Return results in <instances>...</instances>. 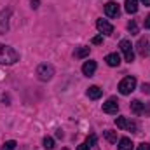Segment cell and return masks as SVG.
<instances>
[{"instance_id": "1", "label": "cell", "mask_w": 150, "mask_h": 150, "mask_svg": "<svg viewBox=\"0 0 150 150\" xmlns=\"http://www.w3.org/2000/svg\"><path fill=\"white\" fill-rule=\"evenodd\" d=\"M16 61H19V54L16 52V49L0 44V65H14Z\"/></svg>"}, {"instance_id": "2", "label": "cell", "mask_w": 150, "mask_h": 150, "mask_svg": "<svg viewBox=\"0 0 150 150\" xmlns=\"http://www.w3.org/2000/svg\"><path fill=\"white\" fill-rule=\"evenodd\" d=\"M136 89V79L134 77H126V79H122L120 80V84H119V93L120 94H131L133 91Z\"/></svg>"}, {"instance_id": "3", "label": "cell", "mask_w": 150, "mask_h": 150, "mask_svg": "<svg viewBox=\"0 0 150 150\" xmlns=\"http://www.w3.org/2000/svg\"><path fill=\"white\" fill-rule=\"evenodd\" d=\"M52 75H54V67H52V65H49V63H42V65H38L37 77L42 80V82L51 80V79H52Z\"/></svg>"}, {"instance_id": "4", "label": "cell", "mask_w": 150, "mask_h": 150, "mask_svg": "<svg viewBox=\"0 0 150 150\" xmlns=\"http://www.w3.org/2000/svg\"><path fill=\"white\" fill-rule=\"evenodd\" d=\"M119 47H120V51L124 52V58H126V61H127V63H133V61H134V51H133L131 40H127V38H122V40H120V44H119Z\"/></svg>"}, {"instance_id": "5", "label": "cell", "mask_w": 150, "mask_h": 150, "mask_svg": "<svg viewBox=\"0 0 150 150\" xmlns=\"http://www.w3.org/2000/svg\"><path fill=\"white\" fill-rule=\"evenodd\" d=\"M115 126H117L119 129H124V131L138 133L136 122H133V120H129V119H126V117H117V119H115Z\"/></svg>"}, {"instance_id": "6", "label": "cell", "mask_w": 150, "mask_h": 150, "mask_svg": "<svg viewBox=\"0 0 150 150\" xmlns=\"http://www.w3.org/2000/svg\"><path fill=\"white\" fill-rule=\"evenodd\" d=\"M103 112L110 113V115L119 112V101H117V98H108V100L103 103Z\"/></svg>"}, {"instance_id": "7", "label": "cell", "mask_w": 150, "mask_h": 150, "mask_svg": "<svg viewBox=\"0 0 150 150\" xmlns=\"http://www.w3.org/2000/svg\"><path fill=\"white\" fill-rule=\"evenodd\" d=\"M9 18H11V9H5L0 12V33H7L9 30Z\"/></svg>"}, {"instance_id": "8", "label": "cell", "mask_w": 150, "mask_h": 150, "mask_svg": "<svg viewBox=\"0 0 150 150\" xmlns=\"http://www.w3.org/2000/svg\"><path fill=\"white\" fill-rule=\"evenodd\" d=\"M96 26H98V30L101 32V35H112L113 33V26L107 21V19H98V21H96Z\"/></svg>"}, {"instance_id": "9", "label": "cell", "mask_w": 150, "mask_h": 150, "mask_svg": "<svg viewBox=\"0 0 150 150\" xmlns=\"http://www.w3.org/2000/svg\"><path fill=\"white\" fill-rule=\"evenodd\" d=\"M105 14H107L108 18H117V16L120 14L119 4H115V2H108V4L105 5Z\"/></svg>"}, {"instance_id": "10", "label": "cell", "mask_w": 150, "mask_h": 150, "mask_svg": "<svg viewBox=\"0 0 150 150\" xmlns=\"http://www.w3.org/2000/svg\"><path fill=\"white\" fill-rule=\"evenodd\" d=\"M136 51H138V54L143 56V58L149 54V40H147V37H142L140 40H138V44H136Z\"/></svg>"}, {"instance_id": "11", "label": "cell", "mask_w": 150, "mask_h": 150, "mask_svg": "<svg viewBox=\"0 0 150 150\" xmlns=\"http://www.w3.org/2000/svg\"><path fill=\"white\" fill-rule=\"evenodd\" d=\"M94 72H96V61H86L82 65V74L86 77H93Z\"/></svg>"}, {"instance_id": "12", "label": "cell", "mask_w": 150, "mask_h": 150, "mask_svg": "<svg viewBox=\"0 0 150 150\" xmlns=\"http://www.w3.org/2000/svg\"><path fill=\"white\" fill-rule=\"evenodd\" d=\"M131 112L136 113V115H140V113H145V103H142L140 100H134V101H131Z\"/></svg>"}, {"instance_id": "13", "label": "cell", "mask_w": 150, "mask_h": 150, "mask_svg": "<svg viewBox=\"0 0 150 150\" xmlns=\"http://www.w3.org/2000/svg\"><path fill=\"white\" fill-rule=\"evenodd\" d=\"M101 94H103V89L98 87V86H91V87L87 89V96H89L91 100H98Z\"/></svg>"}, {"instance_id": "14", "label": "cell", "mask_w": 150, "mask_h": 150, "mask_svg": "<svg viewBox=\"0 0 150 150\" xmlns=\"http://www.w3.org/2000/svg\"><path fill=\"white\" fill-rule=\"evenodd\" d=\"M124 9H126L127 14H134V12H138V0H126Z\"/></svg>"}, {"instance_id": "15", "label": "cell", "mask_w": 150, "mask_h": 150, "mask_svg": "<svg viewBox=\"0 0 150 150\" xmlns=\"http://www.w3.org/2000/svg\"><path fill=\"white\" fill-rule=\"evenodd\" d=\"M94 143H96V134H89V136L86 138V142H84L82 145H79V149L77 150H89Z\"/></svg>"}, {"instance_id": "16", "label": "cell", "mask_w": 150, "mask_h": 150, "mask_svg": "<svg viewBox=\"0 0 150 150\" xmlns=\"http://www.w3.org/2000/svg\"><path fill=\"white\" fill-rule=\"evenodd\" d=\"M105 61H107L108 67H119V65H120V56H119L117 52H112V54H108V56L105 58Z\"/></svg>"}, {"instance_id": "17", "label": "cell", "mask_w": 150, "mask_h": 150, "mask_svg": "<svg viewBox=\"0 0 150 150\" xmlns=\"http://www.w3.org/2000/svg\"><path fill=\"white\" fill-rule=\"evenodd\" d=\"M133 149H134V145L129 138H120L119 140V150H133Z\"/></svg>"}, {"instance_id": "18", "label": "cell", "mask_w": 150, "mask_h": 150, "mask_svg": "<svg viewBox=\"0 0 150 150\" xmlns=\"http://www.w3.org/2000/svg\"><path fill=\"white\" fill-rule=\"evenodd\" d=\"M89 52H91V47H79V49H75L74 56L77 59H82V58L89 56Z\"/></svg>"}, {"instance_id": "19", "label": "cell", "mask_w": 150, "mask_h": 150, "mask_svg": "<svg viewBox=\"0 0 150 150\" xmlns=\"http://www.w3.org/2000/svg\"><path fill=\"white\" fill-rule=\"evenodd\" d=\"M105 138L110 143H117V133L115 131H105Z\"/></svg>"}, {"instance_id": "20", "label": "cell", "mask_w": 150, "mask_h": 150, "mask_svg": "<svg viewBox=\"0 0 150 150\" xmlns=\"http://www.w3.org/2000/svg\"><path fill=\"white\" fill-rule=\"evenodd\" d=\"M42 143H44V149H47V150H52V149H54V140H52L51 136H45Z\"/></svg>"}, {"instance_id": "21", "label": "cell", "mask_w": 150, "mask_h": 150, "mask_svg": "<svg viewBox=\"0 0 150 150\" xmlns=\"http://www.w3.org/2000/svg\"><path fill=\"white\" fill-rule=\"evenodd\" d=\"M127 30L131 32V35H136V33H138V26H136V23H134V21H129V23H127Z\"/></svg>"}, {"instance_id": "22", "label": "cell", "mask_w": 150, "mask_h": 150, "mask_svg": "<svg viewBox=\"0 0 150 150\" xmlns=\"http://www.w3.org/2000/svg\"><path fill=\"white\" fill-rule=\"evenodd\" d=\"M16 145H18V143H16L14 140H9V142H5V149H7V150H12V149H16Z\"/></svg>"}, {"instance_id": "23", "label": "cell", "mask_w": 150, "mask_h": 150, "mask_svg": "<svg viewBox=\"0 0 150 150\" xmlns=\"http://www.w3.org/2000/svg\"><path fill=\"white\" fill-rule=\"evenodd\" d=\"M91 42H93V44H94V45H100V44H101V42H103V37H101V35H98V37H94V38H93V40H91Z\"/></svg>"}, {"instance_id": "24", "label": "cell", "mask_w": 150, "mask_h": 150, "mask_svg": "<svg viewBox=\"0 0 150 150\" xmlns=\"http://www.w3.org/2000/svg\"><path fill=\"white\" fill-rule=\"evenodd\" d=\"M136 150H150V143H142Z\"/></svg>"}, {"instance_id": "25", "label": "cell", "mask_w": 150, "mask_h": 150, "mask_svg": "<svg viewBox=\"0 0 150 150\" xmlns=\"http://www.w3.org/2000/svg\"><path fill=\"white\" fill-rule=\"evenodd\" d=\"M38 4H40V0H32V7H33V9H37Z\"/></svg>"}, {"instance_id": "26", "label": "cell", "mask_w": 150, "mask_h": 150, "mask_svg": "<svg viewBox=\"0 0 150 150\" xmlns=\"http://www.w3.org/2000/svg\"><path fill=\"white\" fill-rule=\"evenodd\" d=\"M145 28L150 30V16H147V19H145Z\"/></svg>"}, {"instance_id": "27", "label": "cell", "mask_w": 150, "mask_h": 150, "mask_svg": "<svg viewBox=\"0 0 150 150\" xmlns=\"http://www.w3.org/2000/svg\"><path fill=\"white\" fill-rule=\"evenodd\" d=\"M143 93H150V86L149 84H143Z\"/></svg>"}, {"instance_id": "28", "label": "cell", "mask_w": 150, "mask_h": 150, "mask_svg": "<svg viewBox=\"0 0 150 150\" xmlns=\"http://www.w3.org/2000/svg\"><path fill=\"white\" fill-rule=\"evenodd\" d=\"M142 2H143L145 5H150V0H142Z\"/></svg>"}, {"instance_id": "29", "label": "cell", "mask_w": 150, "mask_h": 150, "mask_svg": "<svg viewBox=\"0 0 150 150\" xmlns=\"http://www.w3.org/2000/svg\"><path fill=\"white\" fill-rule=\"evenodd\" d=\"M63 150H68V149H63Z\"/></svg>"}]
</instances>
